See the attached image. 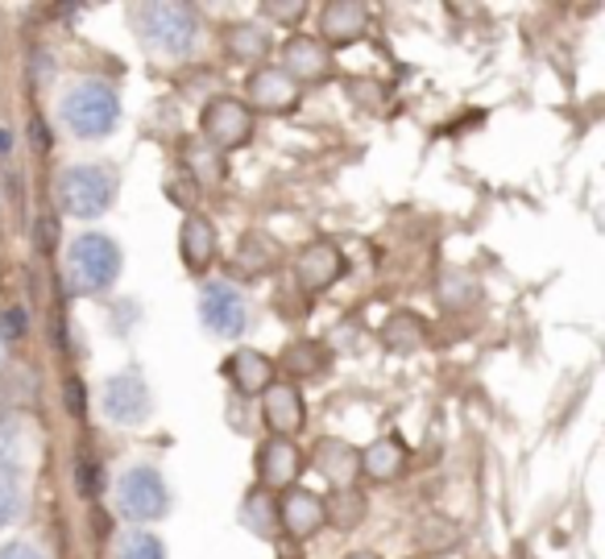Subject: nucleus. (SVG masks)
I'll return each instance as SVG.
<instances>
[{
	"label": "nucleus",
	"mask_w": 605,
	"mask_h": 559,
	"mask_svg": "<svg viewBox=\"0 0 605 559\" xmlns=\"http://www.w3.org/2000/svg\"><path fill=\"white\" fill-rule=\"evenodd\" d=\"M58 125L75 141H100L121 125V96L108 79L84 75L58 96Z\"/></svg>",
	"instance_id": "nucleus-1"
},
{
	"label": "nucleus",
	"mask_w": 605,
	"mask_h": 559,
	"mask_svg": "<svg viewBox=\"0 0 605 559\" xmlns=\"http://www.w3.org/2000/svg\"><path fill=\"white\" fill-rule=\"evenodd\" d=\"M121 191V174L108 162H79V166H63L54 174V204L71 221H96L108 207L117 204Z\"/></svg>",
	"instance_id": "nucleus-2"
},
{
	"label": "nucleus",
	"mask_w": 605,
	"mask_h": 559,
	"mask_svg": "<svg viewBox=\"0 0 605 559\" xmlns=\"http://www.w3.org/2000/svg\"><path fill=\"white\" fill-rule=\"evenodd\" d=\"M133 34L158 58H187L199 42V18L191 4H133L129 9Z\"/></svg>",
	"instance_id": "nucleus-3"
},
{
	"label": "nucleus",
	"mask_w": 605,
	"mask_h": 559,
	"mask_svg": "<svg viewBox=\"0 0 605 559\" xmlns=\"http://www.w3.org/2000/svg\"><path fill=\"white\" fill-rule=\"evenodd\" d=\"M121 278V245L105 233H84L67 249V282L75 294H105Z\"/></svg>",
	"instance_id": "nucleus-4"
},
{
	"label": "nucleus",
	"mask_w": 605,
	"mask_h": 559,
	"mask_svg": "<svg viewBox=\"0 0 605 559\" xmlns=\"http://www.w3.org/2000/svg\"><path fill=\"white\" fill-rule=\"evenodd\" d=\"M112 502H117V514H121L125 523L133 526L158 523L171 509V485H166V476L158 473L154 464H129L117 476Z\"/></svg>",
	"instance_id": "nucleus-5"
},
{
	"label": "nucleus",
	"mask_w": 605,
	"mask_h": 559,
	"mask_svg": "<svg viewBox=\"0 0 605 559\" xmlns=\"http://www.w3.org/2000/svg\"><path fill=\"white\" fill-rule=\"evenodd\" d=\"M253 112L245 108L237 96H216V100H208V108L199 112V141L204 146H212L216 153H228V150H241V146H249L253 141Z\"/></svg>",
	"instance_id": "nucleus-6"
},
{
	"label": "nucleus",
	"mask_w": 605,
	"mask_h": 559,
	"mask_svg": "<svg viewBox=\"0 0 605 559\" xmlns=\"http://www.w3.org/2000/svg\"><path fill=\"white\" fill-rule=\"evenodd\" d=\"M100 410H105L108 423L117 427H138L141 419H150L154 410V398H150V386L138 369H121L105 377L100 386Z\"/></svg>",
	"instance_id": "nucleus-7"
},
{
	"label": "nucleus",
	"mask_w": 605,
	"mask_h": 559,
	"mask_svg": "<svg viewBox=\"0 0 605 559\" xmlns=\"http://www.w3.org/2000/svg\"><path fill=\"white\" fill-rule=\"evenodd\" d=\"M199 323L212 336H241L249 327V303L233 282H204L199 287Z\"/></svg>",
	"instance_id": "nucleus-8"
},
{
	"label": "nucleus",
	"mask_w": 605,
	"mask_h": 559,
	"mask_svg": "<svg viewBox=\"0 0 605 559\" xmlns=\"http://www.w3.org/2000/svg\"><path fill=\"white\" fill-rule=\"evenodd\" d=\"M345 270H348L345 254H341L332 240H315V245L299 249V257H294V282H299L303 294H324V290H332L345 278Z\"/></svg>",
	"instance_id": "nucleus-9"
},
{
	"label": "nucleus",
	"mask_w": 605,
	"mask_h": 559,
	"mask_svg": "<svg viewBox=\"0 0 605 559\" xmlns=\"http://www.w3.org/2000/svg\"><path fill=\"white\" fill-rule=\"evenodd\" d=\"M245 108L249 112H266V117H282L299 104V84L282 67H258L245 79Z\"/></svg>",
	"instance_id": "nucleus-10"
},
{
	"label": "nucleus",
	"mask_w": 605,
	"mask_h": 559,
	"mask_svg": "<svg viewBox=\"0 0 605 559\" xmlns=\"http://www.w3.org/2000/svg\"><path fill=\"white\" fill-rule=\"evenodd\" d=\"M258 490L266 493H287L299 485V473H303V452L294 448V440H278V436H270V440L258 443Z\"/></svg>",
	"instance_id": "nucleus-11"
},
{
	"label": "nucleus",
	"mask_w": 605,
	"mask_h": 559,
	"mask_svg": "<svg viewBox=\"0 0 605 559\" xmlns=\"http://www.w3.org/2000/svg\"><path fill=\"white\" fill-rule=\"evenodd\" d=\"M324 530V497L307 490H287L278 493V535H287L294 542H307Z\"/></svg>",
	"instance_id": "nucleus-12"
},
{
	"label": "nucleus",
	"mask_w": 605,
	"mask_h": 559,
	"mask_svg": "<svg viewBox=\"0 0 605 559\" xmlns=\"http://www.w3.org/2000/svg\"><path fill=\"white\" fill-rule=\"evenodd\" d=\"M261 423L270 427V436H278V440H294L303 431V423H307L303 390L294 381H274L270 390L261 394Z\"/></svg>",
	"instance_id": "nucleus-13"
},
{
	"label": "nucleus",
	"mask_w": 605,
	"mask_h": 559,
	"mask_svg": "<svg viewBox=\"0 0 605 559\" xmlns=\"http://www.w3.org/2000/svg\"><path fill=\"white\" fill-rule=\"evenodd\" d=\"M312 469L328 481L332 490H357V481H361V448H353L341 436H324L312 448Z\"/></svg>",
	"instance_id": "nucleus-14"
},
{
	"label": "nucleus",
	"mask_w": 605,
	"mask_h": 559,
	"mask_svg": "<svg viewBox=\"0 0 605 559\" xmlns=\"http://www.w3.org/2000/svg\"><path fill=\"white\" fill-rule=\"evenodd\" d=\"M278 67L291 75L294 84H324L332 75V51L312 34H294L282 42V63Z\"/></svg>",
	"instance_id": "nucleus-15"
},
{
	"label": "nucleus",
	"mask_w": 605,
	"mask_h": 559,
	"mask_svg": "<svg viewBox=\"0 0 605 559\" xmlns=\"http://www.w3.org/2000/svg\"><path fill=\"white\" fill-rule=\"evenodd\" d=\"M369 21H374V13L361 0H332L320 9V34L315 37L324 46H353L357 37L369 34Z\"/></svg>",
	"instance_id": "nucleus-16"
},
{
	"label": "nucleus",
	"mask_w": 605,
	"mask_h": 559,
	"mask_svg": "<svg viewBox=\"0 0 605 559\" xmlns=\"http://www.w3.org/2000/svg\"><path fill=\"white\" fill-rule=\"evenodd\" d=\"M274 356L258 353V348H237V353L225 361V377L233 381V390L241 398H261V394L274 386Z\"/></svg>",
	"instance_id": "nucleus-17"
},
{
	"label": "nucleus",
	"mask_w": 605,
	"mask_h": 559,
	"mask_svg": "<svg viewBox=\"0 0 605 559\" xmlns=\"http://www.w3.org/2000/svg\"><path fill=\"white\" fill-rule=\"evenodd\" d=\"M179 257L187 273H208V266L216 261V224L199 212H187L183 216V228H179Z\"/></svg>",
	"instance_id": "nucleus-18"
},
{
	"label": "nucleus",
	"mask_w": 605,
	"mask_h": 559,
	"mask_svg": "<svg viewBox=\"0 0 605 559\" xmlns=\"http://www.w3.org/2000/svg\"><path fill=\"white\" fill-rule=\"evenodd\" d=\"M407 443L398 440V436H381L374 440L369 448H361V476L365 481H374V485H390L398 476L407 473Z\"/></svg>",
	"instance_id": "nucleus-19"
},
{
	"label": "nucleus",
	"mask_w": 605,
	"mask_h": 559,
	"mask_svg": "<svg viewBox=\"0 0 605 559\" xmlns=\"http://www.w3.org/2000/svg\"><path fill=\"white\" fill-rule=\"evenodd\" d=\"M328 365H332V353L328 344H320V340H291L274 361V369H287L294 381H303V377L312 381L320 373H328Z\"/></svg>",
	"instance_id": "nucleus-20"
},
{
	"label": "nucleus",
	"mask_w": 605,
	"mask_h": 559,
	"mask_svg": "<svg viewBox=\"0 0 605 559\" xmlns=\"http://www.w3.org/2000/svg\"><path fill=\"white\" fill-rule=\"evenodd\" d=\"M381 348L395 356H411L428 344V323L419 320L415 311H395L390 320L381 323Z\"/></svg>",
	"instance_id": "nucleus-21"
},
{
	"label": "nucleus",
	"mask_w": 605,
	"mask_h": 559,
	"mask_svg": "<svg viewBox=\"0 0 605 559\" xmlns=\"http://www.w3.org/2000/svg\"><path fill=\"white\" fill-rule=\"evenodd\" d=\"M270 34H266V25L258 21H237V25H228L225 34V51L233 58H241V63H266L270 58Z\"/></svg>",
	"instance_id": "nucleus-22"
},
{
	"label": "nucleus",
	"mask_w": 605,
	"mask_h": 559,
	"mask_svg": "<svg viewBox=\"0 0 605 559\" xmlns=\"http://www.w3.org/2000/svg\"><path fill=\"white\" fill-rule=\"evenodd\" d=\"M365 514H369V502L357 490H332L324 497V526H336L341 535L357 530L365 523Z\"/></svg>",
	"instance_id": "nucleus-23"
},
{
	"label": "nucleus",
	"mask_w": 605,
	"mask_h": 559,
	"mask_svg": "<svg viewBox=\"0 0 605 559\" xmlns=\"http://www.w3.org/2000/svg\"><path fill=\"white\" fill-rule=\"evenodd\" d=\"M241 526H249L258 539H278V497L266 490H253L241 497Z\"/></svg>",
	"instance_id": "nucleus-24"
},
{
	"label": "nucleus",
	"mask_w": 605,
	"mask_h": 559,
	"mask_svg": "<svg viewBox=\"0 0 605 559\" xmlns=\"http://www.w3.org/2000/svg\"><path fill=\"white\" fill-rule=\"evenodd\" d=\"M482 299V287H477V278L465 270H449L435 278V303L444 307V311H468V307Z\"/></svg>",
	"instance_id": "nucleus-25"
},
{
	"label": "nucleus",
	"mask_w": 605,
	"mask_h": 559,
	"mask_svg": "<svg viewBox=\"0 0 605 559\" xmlns=\"http://www.w3.org/2000/svg\"><path fill=\"white\" fill-rule=\"evenodd\" d=\"M461 542V526L444 518V514H423L415 526V547L423 556H444Z\"/></svg>",
	"instance_id": "nucleus-26"
},
{
	"label": "nucleus",
	"mask_w": 605,
	"mask_h": 559,
	"mask_svg": "<svg viewBox=\"0 0 605 559\" xmlns=\"http://www.w3.org/2000/svg\"><path fill=\"white\" fill-rule=\"evenodd\" d=\"M183 158H187V170L199 179L204 186H216V183H225V158L212 150V146H204V141H191L187 150H183Z\"/></svg>",
	"instance_id": "nucleus-27"
},
{
	"label": "nucleus",
	"mask_w": 605,
	"mask_h": 559,
	"mask_svg": "<svg viewBox=\"0 0 605 559\" xmlns=\"http://www.w3.org/2000/svg\"><path fill=\"white\" fill-rule=\"evenodd\" d=\"M21 460H25V436L9 415H0V473L21 476Z\"/></svg>",
	"instance_id": "nucleus-28"
},
{
	"label": "nucleus",
	"mask_w": 605,
	"mask_h": 559,
	"mask_svg": "<svg viewBox=\"0 0 605 559\" xmlns=\"http://www.w3.org/2000/svg\"><path fill=\"white\" fill-rule=\"evenodd\" d=\"M117 559H166V547H162V539H158L154 530L133 526L121 539V547H117Z\"/></svg>",
	"instance_id": "nucleus-29"
},
{
	"label": "nucleus",
	"mask_w": 605,
	"mask_h": 559,
	"mask_svg": "<svg viewBox=\"0 0 605 559\" xmlns=\"http://www.w3.org/2000/svg\"><path fill=\"white\" fill-rule=\"evenodd\" d=\"M21 509H25V490H21V476L0 473V526L18 523Z\"/></svg>",
	"instance_id": "nucleus-30"
},
{
	"label": "nucleus",
	"mask_w": 605,
	"mask_h": 559,
	"mask_svg": "<svg viewBox=\"0 0 605 559\" xmlns=\"http://www.w3.org/2000/svg\"><path fill=\"white\" fill-rule=\"evenodd\" d=\"M278 249H270V245H261V254H253V237L245 240L241 249H237V270L249 273V278H261V273L274 266Z\"/></svg>",
	"instance_id": "nucleus-31"
},
{
	"label": "nucleus",
	"mask_w": 605,
	"mask_h": 559,
	"mask_svg": "<svg viewBox=\"0 0 605 559\" xmlns=\"http://www.w3.org/2000/svg\"><path fill=\"white\" fill-rule=\"evenodd\" d=\"M30 336V315H25V307H4L0 311V344H21V340Z\"/></svg>",
	"instance_id": "nucleus-32"
},
{
	"label": "nucleus",
	"mask_w": 605,
	"mask_h": 559,
	"mask_svg": "<svg viewBox=\"0 0 605 559\" xmlns=\"http://www.w3.org/2000/svg\"><path fill=\"white\" fill-rule=\"evenodd\" d=\"M261 13L270 21H278V25H299V21L307 18V4L299 0V4H282V0H266L261 4Z\"/></svg>",
	"instance_id": "nucleus-33"
},
{
	"label": "nucleus",
	"mask_w": 605,
	"mask_h": 559,
	"mask_svg": "<svg viewBox=\"0 0 605 559\" xmlns=\"http://www.w3.org/2000/svg\"><path fill=\"white\" fill-rule=\"evenodd\" d=\"M63 407H67L75 419H84L87 394H84V381H79V377H67V381H63Z\"/></svg>",
	"instance_id": "nucleus-34"
},
{
	"label": "nucleus",
	"mask_w": 605,
	"mask_h": 559,
	"mask_svg": "<svg viewBox=\"0 0 605 559\" xmlns=\"http://www.w3.org/2000/svg\"><path fill=\"white\" fill-rule=\"evenodd\" d=\"M34 245L42 249V254H51L54 245H58V221H54V216H37V224H34Z\"/></svg>",
	"instance_id": "nucleus-35"
},
{
	"label": "nucleus",
	"mask_w": 605,
	"mask_h": 559,
	"mask_svg": "<svg viewBox=\"0 0 605 559\" xmlns=\"http://www.w3.org/2000/svg\"><path fill=\"white\" fill-rule=\"evenodd\" d=\"M0 559H46V551L34 547V542H25V539H13V542L0 547Z\"/></svg>",
	"instance_id": "nucleus-36"
},
{
	"label": "nucleus",
	"mask_w": 605,
	"mask_h": 559,
	"mask_svg": "<svg viewBox=\"0 0 605 559\" xmlns=\"http://www.w3.org/2000/svg\"><path fill=\"white\" fill-rule=\"evenodd\" d=\"M79 490H84V497H96V493H100V481H96V464H91V460H79Z\"/></svg>",
	"instance_id": "nucleus-37"
},
{
	"label": "nucleus",
	"mask_w": 605,
	"mask_h": 559,
	"mask_svg": "<svg viewBox=\"0 0 605 559\" xmlns=\"http://www.w3.org/2000/svg\"><path fill=\"white\" fill-rule=\"evenodd\" d=\"M30 129H34V133H30V137H34V146H37V150H42V153L51 150V125H46V120H42V117H34V120H30Z\"/></svg>",
	"instance_id": "nucleus-38"
},
{
	"label": "nucleus",
	"mask_w": 605,
	"mask_h": 559,
	"mask_svg": "<svg viewBox=\"0 0 605 559\" xmlns=\"http://www.w3.org/2000/svg\"><path fill=\"white\" fill-rule=\"evenodd\" d=\"M9 150H13V133H9V129H0V158H9Z\"/></svg>",
	"instance_id": "nucleus-39"
},
{
	"label": "nucleus",
	"mask_w": 605,
	"mask_h": 559,
	"mask_svg": "<svg viewBox=\"0 0 605 559\" xmlns=\"http://www.w3.org/2000/svg\"><path fill=\"white\" fill-rule=\"evenodd\" d=\"M345 559H381V556H374V551H353V556H345Z\"/></svg>",
	"instance_id": "nucleus-40"
},
{
	"label": "nucleus",
	"mask_w": 605,
	"mask_h": 559,
	"mask_svg": "<svg viewBox=\"0 0 605 559\" xmlns=\"http://www.w3.org/2000/svg\"><path fill=\"white\" fill-rule=\"evenodd\" d=\"M0 369H4V344H0Z\"/></svg>",
	"instance_id": "nucleus-41"
}]
</instances>
